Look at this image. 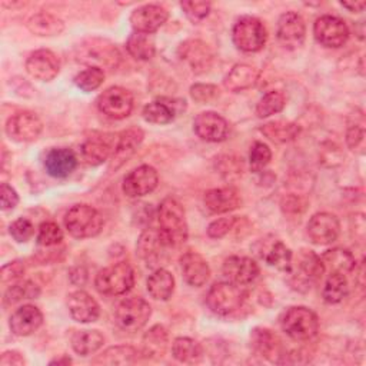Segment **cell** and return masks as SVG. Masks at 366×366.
Returning <instances> with one entry per match:
<instances>
[{
  "label": "cell",
  "mask_w": 366,
  "mask_h": 366,
  "mask_svg": "<svg viewBox=\"0 0 366 366\" xmlns=\"http://www.w3.org/2000/svg\"><path fill=\"white\" fill-rule=\"evenodd\" d=\"M159 232L169 247H177L187 240V222L183 206L173 197H166L157 210Z\"/></svg>",
  "instance_id": "6da1fadb"
},
{
  "label": "cell",
  "mask_w": 366,
  "mask_h": 366,
  "mask_svg": "<svg viewBox=\"0 0 366 366\" xmlns=\"http://www.w3.org/2000/svg\"><path fill=\"white\" fill-rule=\"evenodd\" d=\"M76 59L89 67L112 70L119 66L122 56L112 41L100 37H89L77 46Z\"/></svg>",
  "instance_id": "7a4b0ae2"
},
{
  "label": "cell",
  "mask_w": 366,
  "mask_h": 366,
  "mask_svg": "<svg viewBox=\"0 0 366 366\" xmlns=\"http://www.w3.org/2000/svg\"><path fill=\"white\" fill-rule=\"evenodd\" d=\"M287 273L290 274L289 283L295 290L307 292L317 280H320L325 267L320 256L312 250L303 249L297 253L295 262L292 259V266Z\"/></svg>",
  "instance_id": "3957f363"
},
{
  "label": "cell",
  "mask_w": 366,
  "mask_h": 366,
  "mask_svg": "<svg viewBox=\"0 0 366 366\" xmlns=\"http://www.w3.org/2000/svg\"><path fill=\"white\" fill-rule=\"evenodd\" d=\"M282 330L293 340H309L317 335L319 319L313 310L305 306H292L280 317Z\"/></svg>",
  "instance_id": "277c9868"
},
{
  "label": "cell",
  "mask_w": 366,
  "mask_h": 366,
  "mask_svg": "<svg viewBox=\"0 0 366 366\" xmlns=\"http://www.w3.org/2000/svg\"><path fill=\"white\" fill-rule=\"evenodd\" d=\"M94 286L102 295H124L134 286V270L127 262L114 263L96 274Z\"/></svg>",
  "instance_id": "5b68a950"
},
{
  "label": "cell",
  "mask_w": 366,
  "mask_h": 366,
  "mask_svg": "<svg viewBox=\"0 0 366 366\" xmlns=\"http://www.w3.org/2000/svg\"><path fill=\"white\" fill-rule=\"evenodd\" d=\"M64 226L73 237H93L102 232L103 217L89 204H76L66 213Z\"/></svg>",
  "instance_id": "8992f818"
},
{
  "label": "cell",
  "mask_w": 366,
  "mask_h": 366,
  "mask_svg": "<svg viewBox=\"0 0 366 366\" xmlns=\"http://www.w3.org/2000/svg\"><path fill=\"white\" fill-rule=\"evenodd\" d=\"M244 290L242 286L234 285L229 280L214 283L206 296L207 307L219 315V316H229L240 309L244 300Z\"/></svg>",
  "instance_id": "52a82bcc"
},
{
  "label": "cell",
  "mask_w": 366,
  "mask_h": 366,
  "mask_svg": "<svg viewBox=\"0 0 366 366\" xmlns=\"http://www.w3.org/2000/svg\"><path fill=\"white\" fill-rule=\"evenodd\" d=\"M232 39L239 50L254 53L264 47L267 40V30L257 17L243 16L234 23Z\"/></svg>",
  "instance_id": "ba28073f"
},
{
  "label": "cell",
  "mask_w": 366,
  "mask_h": 366,
  "mask_svg": "<svg viewBox=\"0 0 366 366\" xmlns=\"http://www.w3.org/2000/svg\"><path fill=\"white\" fill-rule=\"evenodd\" d=\"M150 315V305L143 297L133 296L119 303L114 313V320L122 330L137 332L147 323Z\"/></svg>",
  "instance_id": "9c48e42d"
},
{
  "label": "cell",
  "mask_w": 366,
  "mask_h": 366,
  "mask_svg": "<svg viewBox=\"0 0 366 366\" xmlns=\"http://www.w3.org/2000/svg\"><path fill=\"white\" fill-rule=\"evenodd\" d=\"M313 34L317 43H320L322 46L336 49L347 41L349 27L342 19L325 14L316 19L313 24Z\"/></svg>",
  "instance_id": "30bf717a"
},
{
  "label": "cell",
  "mask_w": 366,
  "mask_h": 366,
  "mask_svg": "<svg viewBox=\"0 0 366 366\" xmlns=\"http://www.w3.org/2000/svg\"><path fill=\"white\" fill-rule=\"evenodd\" d=\"M97 107L103 114L120 120L132 113L133 96L120 86H112L97 97Z\"/></svg>",
  "instance_id": "8fae6325"
},
{
  "label": "cell",
  "mask_w": 366,
  "mask_h": 366,
  "mask_svg": "<svg viewBox=\"0 0 366 366\" xmlns=\"http://www.w3.org/2000/svg\"><path fill=\"white\" fill-rule=\"evenodd\" d=\"M177 56L196 74L207 71L214 57L210 46L199 39L183 41L177 49Z\"/></svg>",
  "instance_id": "7c38bea8"
},
{
  "label": "cell",
  "mask_w": 366,
  "mask_h": 366,
  "mask_svg": "<svg viewBox=\"0 0 366 366\" xmlns=\"http://www.w3.org/2000/svg\"><path fill=\"white\" fill-rule=\"evenodd\" d=\"M43 130V123L37 114L31 112H19L6 123L7 136L19 143L34 142Z\"/></svg>",
  "instance_id": "4fadbf2b"
},
{
  "label": "cell",
  "mask_w": 366,
  "mask_h": 366,
  "mask_svg": "<svg viewBox=\"0 0 366 366\" xmlns=\"http://www.w3.org/2000/svg\"><path fill=\"white\" fill-rule=\"evenodd\" d=\"M116 146V137L107 133L93 132L80 146V156L89 166H99L112 157Z\"/></svg>",
  "instance_id": "5bb4252c"
},
{
  "label": "cell",
  "mask_w": 366,
  "mask_h": 366,
  "mask_svg": "<svg viewBox=\"0 0 366 366\" xmlns=\"http://www.w3.org/2000/svg\"><path fill=\"white\" fill-rule=\"evenodd\" d=\"M250 343L253 350L273 363L286 362V349L280 337L266 327H256L250 333Z\"/></svg>",
  "instance_id": "9a60e30c"
},
{
  "label": "cell",
  "mask_w": 366,
  "mask_h": 366,
  "mask_svg": "<svg viewBox=\"0 0 366 366\" xmlns=\"http://www.w3.org/2000/svg\"><path fill=\"white\" fill-rule=\"evenodd\" d=\"M279 43L289 50L300 47L306 37V24L296 11H286L277 20L276 29Z\"/></svg>",
  "instance_id": "2e32d148"
},
{
  "label": "cell",
  "mask_w": 366,
  "mask_h": 366,
  "mask_svg": "<svg viewBox=\"0 0 366 366\" xmlns=\"http://www.w3.org/2000/svg\"><path fill=\"white\" fill-rule=\"evenodd\" d=\"M159 183V174L154 167L149 164L139 166L129 172L122 183L123 193L129 197H140L152 193Z\"/></svg>",
  "instance_id": "e0dca14e"
},
{
  "label": "cell",
  "mask_w": 366,
  "mask_h": 366,
  "mask_svg": "<svg viewBox=\"0 0 366 366\" xmlns=\"http://www.w3.org/2000/svg\"><path fill=\"white\" fill-rule=\"evenodd\" d=\"M306 233L310 242L315 244H330L337 239L340 233L339 219L327 212L316 213L307 222Z\"/></svg>",
  "instance_id": "ac0fdd59"
},
{
  "label": "cell",
  "mask_w": 366,
  "mask_h": 366,
  "mask_svg": "<svg viewBox=\"0 0 366 366\" xmlns=\"http://www.w3.org/2000/svg\"><path fill=\"white\" fill-rule=\"evenodd\" d=\"M169 246L163 240L159 229H147L144 230L139 240H137V254L139 257L149 266V267H157L162 263L166 262V249ZM159 269V267H157Z\"/></svg>",
  "instance_id": "d6986e66"
},
{
  "label": "cell",
  "mask_w": 366,
  "mask_h": 366,
  "mask_svg": "<svg viewBox=\"0 0 366 366\" xmlns=\"http://www.w3.org/2000/svg\"><path fill=\"white\" fill-rule=\"evenodd\" d=\"M194 133L204 142H223L229 134V123L216 112H202L193 120Z\"/></svg>",
  "instance_id": "ffe728a7"
},
{
  "label": "cell",
  "mask_w": 366,
  "mask_h": 366,
  "mask_svg": "<svg viewBox=\"0 0 366 366\" xmlns=\"http://www.w3.org/2000/svg\"><path fill=\"white\" fill-rule=\"evenodd\" d=\"M26 70L36 80L50 81L59 74L60 61L51 50L40 49L27 57Z\"/></svg>",
  "instance_id": "44dd1931"
},
{
  "label": "cell",
  "mask_w": 366,
  "mask_h": 366,
  "mask_svg": "<svg viewBox=\"0 0 366 366\" xmlns=\"http://www.w3.org/2000/svg\"><path fill=\"white\" fill-rule=\"evenodd\" d=\"M167 17L169 13L164 7L159 4H144L133 10L130 23L134 31L152 34L166 23Z\"/></svg>",
  "instance_id": "7402d4cb"
},
{
  "label": "cell",
  "mask_w": 366,
  "mask_h": 366,
  "mask_svg": "<svg viewBox=\"0 0 366 366\" xmlns=\"http://www.w3.org/2000/svg\"><path fill=\"white\" fill-rule=\"evenodd\" d=\"M186 109V102L182 99H169L162 97L154 100L143 107L142 116L146 122L153 124H167L170 123L179 113Z\"/></svg>",
  "instance_id": "603a6c76"
},
{
  "label": "cell",
  "mask_w": 366,
  "mask_h": 366,
  "mask_svg": "<svg viewBox=\"0 0 366 366\" xmlns=\"http://www.w3.org/2000/svg\"><path fill=\"white\" fill-rule=\"evenodd\" d=\"M224 277L239 286L250 285L259 274L257 263L247 256H230L223 263Z\"/></svg>",
  "instance_id": "cb8c5ba5"
},
{
  "label": "cell",
  "mask_w": 366,
  "mask_h": 366,
  "mask_svg": "<svg viewBox=\"0 0 366 366\" xmlns=\"http://www.w3.org/2000/svg\"><path fill=\"white\" fill-rule=\"evenodd\" d=\"M144 133L140 127H129L116 136V146L110 160V169H119L127 162L142 144Z\"/></svg>",
  "instance_id": "d4e9b609"
},
{
  "label": "cell",
  "mask_w": 366,
  "mask_h": 366,
  "mask_svg": "<svg viewBox=\"0 0 366 366\" xmlns=\"http://www.w3.org/2000/svg\"><path fill=\"white\" fill-rule=\"evenodd\" d=\"M257 254L260 259H263L269 266L276 267L277 270L282 272H289L292 266V259L293 253L292 250L279 239H262L259 242L257 247Z\"/></svg>",
  "instance_id": "484cf974"
},
{
  "label": "cell",
  "mask_w": 366,
  "mask_h": 366,
  "mask_svg": "<svg viewBox=\"0 0 366 366\" xmlns=\"http://www.w3.org/2000/svg\"><path fill=\"white\" fill-rule=\"evenodd\" d=\"M46 172L56 179H64L73 173L77 166V157L71 149L53 147L44 157Z\"/></svg>",
  "instance_id": "4316f807"
},
{
  "label": "cell",
  "mask_w": 366,
  "mask_h": 366,
  "mask_svg": "<svg viewBox=\"0 0 366 366\" xmlns=\"http://www.w3.org/2000/svg\"><path fill=\"white\" fill-rule=\"evenodd\" d=\"M43 323V315L34 305H23L10 316L9 326L16 336H29L34 333Z\"/></svg>",
  "instance_id": "83f0119b"
},
{
  "label": "cell",
  "mask_w": 366,
  "mask_h": 366,
  "mask_svg": "<svg viewBox=\"0 0 366 366\" xmlns=\"http://www.w3.org/2000/svg\"><path fill=\"white\" fill-rule=\"evenodd\" d=\"M67 307L71 317L80 323L94 322L100 315L99 303L84 290L71 292L67 297Z\"/></svg>",
  "instance_id": "f1b7e54d"
},
{
  "label": "cell",
  "mask_w": 366,
  "mask_h": 366,
  "mask_svg": "<svg viewBox=\"0 0 366 366\" xmlns=\"http://www.w3.org/2000/svg\"><path fill=\"white\" fill-rule=\"evenodd\" d=\"M203 202L209 212L219 214L237 209L242 204V197L234 187L226 186L207 190L204 193Z\"/></svg>",
  "instance_id": "f546056e"
},
{
  "label": "cell",
  "mask_w": 366,
  "mask_h": 366,
  "mask_svg": "<svg viewBox=\"0 0 366 366\" xmlns=\"http://www.w3.org/2000/svg\"><path fill=\"white\" fill-rule=\"evenodd\" d=\"M180 269L184 280L194 287L203 286L210 277L207 262L196 252H186L180 256Z\"/></svg>",
  "instance_id": "4dcf8cb0"
},
{
  "label": "cell",
  "mask_w": 366,
  "mask_h": 366,
  "mask_svg": "<svg viewBox=\"0 0 366 366\" xmlns=\"http://www.w3.org/2000/svg\"><path fill=\"white\" fill-rule=\"evenodd\" d=\"M259 70L249 64H236L233 69L226 74L223 84L230 92H243L254 86L259 80Z\"/></svg>",
  "instance_id": "1f68e13d"
},
{
  "label": "cell",
  "mask_w": 366,
  "mask_h": 366,
  "mask_svg": "<svg viewBox=\"0 0 366 366\" xmlns=\"http://www.w3.org/2000/svg\"><path fill=\"white\" fill-rule=\"evenodd\" d=\"M320 260L323 263L325 272L329 270L330 273H349L356 267V260L355 256L343 247H333L326 250L322 256Z\"/></svg>",
  "instance_id": "d6a6232c"
},
{
  "label": "cell",
  "mask_w": 366,
  "mask_h": 366,
  "mask_svg": "<svg viewBox=\"0 0 366 366\" xmlns=\"http://www.w3.org/2000/svg\"><path fill=\"white\" fill-rule=\"evenodd\" d=\"M167 343H169L167 330L160 325H154L143 336L142 355L144 357L159 359L166 353Z\"/></svg>",
  "instance_id": "836d02e7"
},
{
  "label": "cell",
  "mask_w": 366,
  "mask_h": 366,
  "mask_svg": "<svg viewBox=\"0 0 366 366\" xmlns=\"http://www.w3.org/2000/svg\"><path fill=\"white\" fill-rule=\"evenodd\" d=\"M174 290V277L166 269H156L147 279V292L156 300H167Z\"/></svg>",
  "instance_id": "e575fe53"
},
{
  "label": "cell",
  "mask_w": 366,
  "mask_h": 366,
  "mask_svg": "<svg viewBox=\"0 0 366 366\" xmlns=\"http://www.w3.org/2000/svg\"><path fill=\"white\" fill-rule=\"evenodd\" d=\"M26 24L27 29L36 36H57L64 29V23L59 17L46 11L33 14Z\"/></svg>",
  "instance_id": "d590c367"
},
{
  "label": "cell",
  "mask_w": 366,
  "mask_h": 366,
  "mask_svg": "<svg viewBox=\"0 0 366 366\" xmlns=\"http://www.w3.org/2000/svg\"><path fill=\"white\" fill-rule=\"evenodd\" d=\"M260 132L274 143H287L295 140L300 133V126L293 122L274 120L264 123L260 127Z\"/></svg>",
  "instance_id": "8d00e7d4"
},
{
  "label": "cell",
  "mask_w": 366,
  "mask_h": 366,
  "mask_svg": "<svg viewBox=\"0 0 366 366\" xmlns=\"http://www.w3.org/2000/svg\"><path fill=\"white\" fill-rule=\"evenodd\" d=\"M104 343V336L96 329L77 330L71 336V347L77 355L87 356L97 352Z\"/></svg>",
  "instance_id": "74e56055"
},
{
  "label": "cell",
  "mask_w": 366,
  "mask_h": 366,
  "mask_svg": "<svg viewBox=\"0 0 366 366\" xmlns=\"http://www.w3.org/2000/svg\"><path fill=\"white\" fill-rule=\"evenodd\" d=\"M172 355L180 363H199L203 357V349L199 342L190 337H177L172 345Z\"/></svg>",
  "instance_id": "f35d334b"
},
{
  "label": "cell",
  "mask_w": 366,
  "mask_h": 366,
  "mask_svg": "<svg viewBox=\"0 0 366 366\" xmlns=\"http://www.w3.org/2000/svg\"><path fill=\"white\" fill-rule=\"evenodd\" d=\"M139 356V350L129 345H117L106 349L99 355L93 363L96 365H130L134 363Z\"/></svg>",
  "instance_id": "ab89813d"
},
{
  "label": "cell",
  "mask_w": 366,
  "mask_h": 366,
  "mask_svg": "<svg viewBox=\"0 0 366 366\" xmlns=\"http://www.w3.org/2000/svg\"><path fill=\"white\" fill-rule=\"evenodd\" d=\"M126 50L136 60H150L156 51L154 39L152 37V34L134 31L129 36L126 41Z\"/></svg>",
  "instance_id": "60d3db41"
},
{
  "label": "cell",
  "mask_w": 366,
  "mask_h": 366,
  "mask_svg": "<svg viewBox=\"0 0 366 366\" xmlns=\"http://www.w3.org/2000/svg\"><path fill=\"white\" fill-rule=\"evenodd\" d=\"M349 293V282L343 273H330L322 289V297L326 303L342 302Z\"/></svg>",
  "instance_id": "b9f144b4"
},
{
  "label": "cell",
  "mask_w": 366,
  "mask_h": 366,
  "mask_svg": "<svg viewBox=\"0 0 366 366\" xmlns=\"http://www.w3.org/2000/svg\"><path fill=\"white\" fill-rule=\"evenodd\" d=\"M40 295V289L30 280H23L13 283L4 293V305L11 306L21 300L36 299Z\"/></svg>",
  "instance_id": "7bdbcfd3"
},
{
  "label": "cell",
  "mask_w": 366,
  "mask_h": 366,
  "mask_svg": "<svg viewBox=\"0 0 366 366\" xmlns=\"http://www.w3.org/2000/svg\"><path fill=\"white\" fill-rule=\"evenodd\" d=\"M286 104V96L279 90L267 92L256 104L257 117H269L283 110Z\"/></svg>",
  "instance_id": "ee69618b"
},
{
  "label": "cell",
  "mask_w": 366,
  "mask_h": 366,
  "mask_svg": "<svg viewBox=\"0 0 366 366\" xmlns=\"http://www.w3.org/2000/svg\"><path fill=\"white\" fill-rule=\"evenodd\" d=\"M104 81V71L97 67H87L74 76L76 86L83 92H93Z\"/></svg>",
  "instance_id": "f6af8a7d"
},
{
  "label": "cell",
  "mask_w": 366,
  "mask_h": 366,
  "mask_svg": "<svg viewBox=\"0 0 366 366\" xmlns=\"http://www.w3.org/2000/svg\"><path fill=\"white\" fill-rule=\"evenodd\" d=\"M346 144L347 147L362 154L365 152V120L363 116H359V120L355 119V123H350L346 132Z\"/></svg>",
  "instance_id": "bcb514c9"
},
{
  "label": "cell",
  "mask_w": 366,
  "mask_h": 366,
  "mask_svg": "<svg viewBox=\"0 0 366 366\" xmlns=\"http://www.w3.org/2000/svg\"><path fill=\"white\" fill-rule=\"evenodd\" d=\"M270 159H272L270 147L263 142H254L253 146L250 147V153H249L250 170L254 173L262 172L269 164Z\"/></svg>",
  "instance_id": "7dc6e473"
},
{
  "label": "cell",
  "mask_w": 366,
  "mask_h": 366,
  "mask_svg": "<svg viewBox=\"0 0 366 366\" xmlns=\"http://www.w3.org/2000/svg\"><path fill=\"white\" fill-rule=\"evenodd\" d=\"M63 240V232L54 222H44L39 227L37 244L41 247L57 246Z\"/></svg>",
  "instance_id": "c3c4849f"
},
{
  "label": "cell",
  "mask_w": 366,
  "mask_h": 366,
  "mask_svg": "<svg viewBox=\"0 0 366 366\" xmlns=\"http://www.w3.org/2000/svg\"><path fill=\"white\" fill-rule=\"evenodd\" d=\"M9 232L11 234V237L19 242V243H24L27 242L33 234H34V226L33 223L26 219V217H19L16 219L10 227H9Z\"/></svg>",
  "instance_id": "681fc988"
},
{
  "label": "cell",
  "mask_w": 366,
  "mask_h": 366,
  "mask_svg": "<svg viewBox=\"0 0 366 366\" xmlns=\"http://www.w3.org/2000/svg\"><path fill=\"white\" fill-rule=\"evenodd\" d=\"M180 7L183 9L184 14L193 20V21H199L203 20L209 11H210V3L209 1H182Z\"/></svg>",
  "instance_id": "f907efd6"
},
{
  "label": "cell",
  "mask_w": 366,
  "mask_h": 366,
  "mask_svg": "<svg viewBox=\"0 0 366 366\" xmlns=\"http://www.w3.org/2000/svg\"><path fill=\"white\" fill-rule=\"evenodd\" d=\"M190 96L197 103H209L219 96V89L214 84L196 83L190 87Z\"/></svg>",
  "instance_id": "816d5d0a"
},
{
  "label": "cell",
  "mask_w": 366,
  "mask_h": 366,
  "mask_svg": "<svg viewBox=\"0 0 366 366\" xmlns=\"http://www.w3.org/2000/svg\"><path fill=\"white\" fill-rule=\"evenodd\" d=\"M234 223H236V217L216 219L207 226V236L213 237V239H220V237L226 236L233 229Z\"/></svg>",
  "instance_id": "f5cc1de1"
},
{
  "label": "cell",
  "mask_w": 366,
  "mask_h": 366,
  "mask_svg": "<svg viewBox=\"0 0 366 366\" xmlns=\"http://www.w3.org/2000/svg\"><path fill=\"white\" fill-rule=\"evenodd\" d=\"M219 170L226 179L239 177L242 174V159L233 156H222L219 159Z\"/></svg>",
  "instance_id": "db71d44e"
},
{
  "label": "cell",
  "mask_w": 366,
  "mask_h": 366,
  "mask_svg": "<svg viewBox=\"0 0 366 366\" xmlns=\"http://www.w3.org/2000/svg\"><path fill=\"white\" fill-rule=\"evenodd\" d=\"M24 264L21 260H13L4 264L0 270L1 283H14L24 274Z\"/></svg>",
  "instance_id": "11a10c76"
},
{
  "label": "cell",
  "mask_w": 366,
  "mask_h": 366,
  "mask_svg": "<svg viewBox=\"0 0 366 366\" xmlns=\"http://www.w3.org/2000/svg\"><path fill=\"white\" fill-rule=\"evenodd\" d=\"M0 199H1V210L4 212L13 210L19 203L17 192L7 183H3L0 187Z\"/></svg>",
  "instance_id": "9f6ffc18"
},
{
  "label": "cell",
  "mask_w": 366,
  "mask_h": 366,
  "mask_svg": "<svg viewBox=\"0 0 366 366\" xmlns=\"http://www.w3.org/2000/svg\"><path fill=\"white\" fill-rule=\"evenodd\" d=\"M306 204H307L306 200L296 194H289L282 200V209L285 213H289V214L302 213L306 209Z\"/></svg>",
  "instance_id": "6f0895ef"
},
{
  "label": "cell",
  "mask_w": 366,
  "mask_h": 366,
  "mask_svg": "<svg viewBox=\"0 0 366 366\" xmlns=\"http://www.w3.org/2000/svg\"><path fill=\"white\" fill-rule=\"evenodd\" d=\"M24 363L26 360L23 355L16 350H6L1 353V357H0L1 366H23Z\"/></svg>",
  "instance_id": "680465c9"
},
{
  "label": "cell",
  "mask_w": 366,
  "mask_h": 366,
  "mask_svg": "<svg viewBox=\"0 0 366 366\" xmlns=\"http://www.w3.org/2000/svg\"><path fill=\"white\" fill-rule=\"evenodd\" d=\"M340 4L347 9L349 11H353V13H359L365 9L366 6V1L363 0H355V1H340Z\"/></svg>",
  "instance_id": "91938a15"
},
{
  "label": "cell",
  "mask_w": 366,
  "mask_h": 366,
  "mask_svg": "<svg viewBox=\"0 0 366 366\" xmlns=\"http://www.w3.org/2000/svg\"><path fill=\"white\" fill-rule=\"evenodd\" d=\"M70 363H71V359L69 356H61L50 362V365H70Z\"/></svg>",
  "instance_id": "94428289"
}]
</instances>
